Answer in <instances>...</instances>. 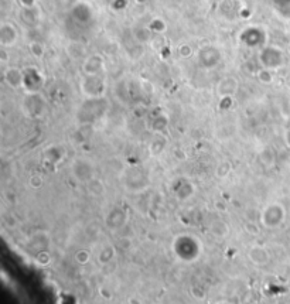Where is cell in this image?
<instances>
[{"label":"cell","instance_id":"26","mask_svg":"<svg viewBox=\"0 0 290 304\" xmlns=\"http://www.w3.org/2000/svg\"><path fill=\"white\" fill-rule=\"evenodd\" d=\"M75 262L78 265H87V263H90V260H91V253L87 250V249H79V250H76L75 252Z\"/></svg>","mask_w":290,"mask_h":304},{"label":"cell","instance_id":"11","mask_svg":"<svg viewBox=\"0 0 290 304\" xmlns=\"http://www.w3.org/2000/svg\"><path fill=\"white\" fill-rule=\"evenodd\" d=\"M221 61V53L218 48L207 46L201 48L199 53V64L205 70H213Z\"/></svg>","mask_w":290,"mask_h":304},{"label":"cell","instance_id":"14","mask_svg":"<svg viewBox=\"0 0 290 304\" xmlns=\"http://www.w3.org/2000/svg\"><path fill=\"white\" fill-rule=\"evenodd\" d=\"M104 68H105V61L99 54H92L91 57L84 61L82 65V71L85 75H99L102 74Z\"/></svg>","mask_w":290,"mask_h":304},{"label":"cell","instance_id":"12","mask_svg":"<svg viewBox=\"0 0 290 304\" xmlns=\"http://www.w3.org/2000/svg\"><path fill=\"white\" fill-rule=\"evenodd\" d=\"M72 176L75 177L76 181L82 182V184H87L91 181L92 179H95L92 164L84 159H78L72 163Z\"/></svg>","mask_w":290,"mask_h":304},{"label":"cell","instance_id":"8","mask_svg":"<svg viewBox=\"0 0 290 304\" xmlns=\"http://www.w3.org/2000/svg\"><path fill=\"white\" fill-rule=\"evenodd\" d=\"M241 43L248 48H262L266 44V33L260 27H248L239 36Z\"/></svg>","mask_w":290,"mask_h":304},{"label":"cell","instance_id":"16","mask_svg":"<svg viewBox=\"0 0 290 304\" xmlns=\"http://www.w3.org/2000/svg\"><path fill=\"white\" fill-rule=\"evenodd\" d=\"M4 82L13 89L21 88L23 87V70H18L15 67L7 68L4 71Z\"/></svg>","mask_w":290,"mask_h":304},{"label":"cell","instance_id":"3","mask_svg":"<svg viewBox=\"0 0 290 304\" xmlns=\"http://www.w3.org/2000/svg\"><path fill=\"white\" fill-rule=\"evenodd\" d=\"M108 102L104 98H90L78 110V119L88 125L98 121L107 110Z\"/></svg>","mask_w":290,"mask_h":304},{"label":"cell","instance_id":"40","mask_svg":"<svg viewBox=\"0 0 290 304\" xmlns=\"http://www.w3.org/2000/svg\"><path fill=\"white\" fill-rule=\"evenodd\" d=\"M139 3H145V1H146V0H138Z\"/></svg>","mask_w":290,"mask_h":304},{"label":"cell","instance_id":"22","mask_svg":"<svg viewBox=\"0 0 290 304\" xmlns=\"http://www.w3.org/2000/svg\"><path fill=\"white\" fill-rule=\"evenodd\" d=\"M87 191L92 197H101L105 194V184L95 177L90 182H87Z\"/></svg>","mask_w":290,"mask_h":304},{"label":"cell","instance_id":"31","mask_svg":"<svg viewBox=\"0 0 290 304\" xmlns=\"http://www.w3.org/2000/svg\"><path fill=\"white\" fill-rule=\"evenodd\" d=\"M213 232H214V235H218V236H225V235H228V227L224 222H217L213 227Z\"/></svg>","mask_w":290,"mask_h":304},{"label":"cell","instance_id":"9","mask_svg":"<svg viewBox=\"0 0 290 304\" xmlns=\"http://www.w3.org/2000/svg\"><path fill=\"white\" fill-rule=\"evenodd\" d=\"M71 17L78 26L88 27L91 26L92 20H93V10L88 3L79 1L71 9Z\"/></svg>","mask_w":290,"mask_h":304},{"label":"cell","instance_id":"2","mask_svg":"<svg viewBox=\"0 0 290 304\" xmlns=\"http://www.w3.org/2000/svg\"><path fill=\"white\" fill-rule=\"evenodd\" d=\"M286 221V208L280 202H271L268 204L259 214V222L263 228L276 229Z\"/></svg>","mask_w":290,"mask_h":304},{"label":"cell","instance_id":"7","mask_svg":"<svg viewBox=\"0 0 290 304\" xmlns=\"http://www.w3.org/2000/svg\"><path fill=\"white\" fill-rule=\"evenodd\" d=\"M21 109L30 118H41L46 113V101L40 93H27L23 101Z\"/></svg>","mask_w":290,"mask_h":304},{"label":"cell","instance_id":"27","mask_svg":"<svg viewBox=\"0 0 290 304\" xmlns=\"http://www.w3.org/2000/svg\"><path fill=\"white\" fill-rule=\"evenodd\" d=\"M229 173H231V164H229L228 161L219 163V164L217 166V168H215V176H217L218 179H225Z\"/></svg>","mask_w":290,"mask_h":304},{"label":"cell","instance_id":"13","mask_svg":"<svg viewBox=\"0 0 290 304\" xmlns=\"http://www.w3.org/2000/svg\"><path fill=\"white\" fill-rule=\"evenodd\" d=\"M248 259L255 266H266L271 260V253L265 246L254 245L248 249Z\"/></svg>","mask_w":290,"mask_h":304},{"label":"cell","instance_id":"23","mask_svg":"<svg viewBox=\"0 0 290 304\" xmlns=\"http://www.w3.org/2000/svg\"><path fill=\"white\" fill-rule=\"evenodd\" d=\"M259 161L260 164L263 166V167L266 168H271L275 166L276 163V153L273 149H271V147H266V149H263L259 154Z\"/></svg>","mask_w":290,"mask_h":304},{"label":"cell","instance_id":"20","mask_svg":"<svg viewBox=\"0 0 290 304\" xmlns=\"http://www.w3.org/2000/svg\"><path fill=\"white\" fill-rule=\"evenodd\" d=\"M115 258H116V248L110 243L104 245L99 250V253H98V262L101 265H108Z\"/></svg>","mask_w":290,"mask_h":304},{"label":"cell","instance_id":"37","mask_svg":"<svg viewBox=\"0 0 290 304\" xmlns=\"http://www.w3.org/2000/svg\"><path fill=\"white\" fill-rule=\"evenodd\" d=\"M130 245H132V239H130V238H123L122 236V238L118 241V246H119L121 249H129Z\"/></svg>","mask_w":290,"mask_h":304},{"label":"cell","instance_id":"25","mask_svg":"<svg viewBox=\"0 0 290 304\" xmlns=\"http://www.w3.org/2000/svg\"><path fill=\"white\" fill-rule=\"evenodd\" d=\"M164 147H166V139L159 135V136L156 137V139L152 142L149 150L152 153V156H157V154H160V153L163 152Z\"/></svg>","mask_w":290,"mask_h":304},{"label":"cell","instance_id":"33","mask_svg":"<svg viewBox=\"0 0 290 304\" xmlns=\"http://www.w3.org/2000/svg\"><path fill=\"white\" fill-rule=\"evenodd\" d=\"M31 54L36 55V57H43V53H44V48L40 46L38 43H33L30 46Z\"/></svg>","mask_w":290,"mask_h":304},{"label":"cell","instance_id":"4","mask_svg":"<svg viewBox=\"0 0 290 304\" xmlns=\"http://www.w3.org/2000/svg\"><path fill=\"white\" fill-rule=\"evenodd\" d=\"M259 62L262 68L275 71L285 64V54L277 47H262L259 51Z\"/></svg>","mask_w":290,"mask_h":304},{"label":"cell","instance_id":"36","mask_svg":"<svg viewBox=\"0 0 290 304\" xmlns=\"http://www.w3.org/2000/svg\"><path fill=\"white\" fill-rule=\"evenodd\" d=\"M126 6H127V0H115V1L112 3V9H115V10H118V12L123 10Z\"/></svg>","mask_w":290,"mask_h":304},{"label":"cell","instance_id":"6","mask_svg":"<svg viewBox=\"0 0 290 304\" xmlns=\"http://www.w3.org/2000/svg\"><path fill=\"white\" fill-rule=\"evenodd\" d=\"M44 85V76L43 74L34 68V67H27L23 70V89L26 93H38L40 89Z\"/></svg>","mask_w":290,"mask_h":304},{"label":"cell","instance_id":"19","mask_svg":"<svg viewBox=\"0 0 290 304\" xmlns=\"http://www.w3.org/2000/svg\"><path fill=\"white\" fill-rule=\"evenodd\" d=\"M194 193H196V187H194V184L190 181H183L176 190H174V194H176V197L179 198L180 201H187V199H190V198L194 196Z\"/></svg>","mask_w":290,"mask_h":304},{"label":"cell","instance_id":"32","mask_svg":"<svg viewBox=\"0 0 290 304\" xmlns=\"http://www.w3.org/2000/svg\"><path fill=\"white\" fill-rule=\"evenodd\" d=\"M43 179H41V176H31L30 180H29V184H30V187L33 188H41V185H43Z\"/></svg>","mask_w":290,"mask_h":304},{"label":"cell","instance_id":"39","mask_svg":"<svg viewBox=\"0 0 290 304\" xmlns=\"http://www.w3.org/2000/svg\"><path fill=\"white\" fill-rule=\"evenodd\" d=\"M285 140H286V144L290 147V130L286 132V136H285Z\"/></svg>","mask_w":290,"mask_h":304},{"label":"cell","instance_id":"5","mask_svg":"<svg viewBox=\"0 0 290 304\" xmlns=\"http://www.w3.org/2000/svg\"><path fill=\"white\" fill-rule=\"evenodd\" d=\"M107 89V84L102 74L99 75H85L81 82V91L90 99V98H102Z\"/></svg>","mask_w":290,"mask_h":304},{"label":"cell","instance_id":"15","mask_svg":"<svg viewBox=\"0 0 290 304\" xmlns=\"http://www.w3.org/2000/svg\"><path fill=\"white\" fill-rule=\"evenodd\" d=\"M17 40V30L13 23H1L0 26V44L3 48L13 46Z\"/></svg>","mask_w":290,"mask_h":304},{"label":"cell","instance_id":"34","mask_svg":"<svg viewBox=\"0 0 290 304\" xmlns=\"http://www.w3.org/2000/svg\"><path fill=\"white\" fill-rule=\"evenodd\" d=\"M231 107H232V96H222L219 109H229Z\"/></svg>","mask_w":290,"mask_h":304},{"label":"cell","instance_id":"10","mask_svg":"<svg viewBox=\"0 0 290 304\" xmlns=\"http://www.w3.org/2000/svg\"><path fill=\"white\" fill-rule=\"evenodd\" d=\"M127 222V213L121 207H113L105 216V225L109 231L116 232L122 229Z\"/></svg>","mask_w":290,"mask_h":304},{"label":"cell","instance_id":"21","mask_svg":"<svg viewBox=\"0 0 290 304\" xmlns=\"http://www.w3.org/2000/svg\"><path fill=\"white\" fill-rule=\"evenodd\" d=\"M238 88V82L234 78H224L219 85H218V92L222 96H232V93L236 91Z\"/></svg>","mask_w":290,"mask_h":304},{"label":"cell","instance_id":"1","mask_svg":"<svg viewBox=\"0 0 290 304\" xmlns=\"http://www.w3.org/2000/svg\"><path fill=\"white\" fill-rule=\"evenodd\" d=\"M171 250L174 256L181 262H196L201 255L202 248L196 236L190 233H181L174 238L171 243Z\"/></svg>","mask_w":290,"mask_h":304},{"label":"cell","instance_id":"18","mask_svg":"<svg viewBox=\"0 0 290 304\" xmlns=\"http://www.w3.org/2000/svg\"><path fill=\"white\" fill-rule=\"evenodd\" d=\"M50 243V238L47 235V232H36L33 233L29 239V245L31 249H36L37 252L46 250L47 245Z\"/></svg>","mask_w":290,"mask_h":304},{"label":"cell","instance_id":"28","mask_svg":"<svg viewBox=\"0 0 290 304\" xmlns=\"http://www.w3.org/2000/svg\"><path fill=\"white\" fill-rule=\"evenodd\" d=\"M258 79L259 82L268 85L273 81V75H272V71L271 70H266V68H262L259 72H258Z\"/></svg>","mask_w":290,"mask_h":304},{"label":"cell","instance_id":"24","mask_svg":"<svg viewBox=\"0 0 290 304\" xmlns=\"http://www.w3.org/2000/svg\"><path fill=\"white\" fill-rule=\"evenodd\" d=\"M168 118L166 115H159L152 123V129L156 133H162L167 129Z\"/></svg>","mask_w":290,"mask_h":304},{"label":"cell","instance_id":"35","mask_svg":"<svg viewBox=\"0 0 290 304\" xmlns=\"http://www.w3.org/2000/svg\"><path fill=\"white\" fill-rule=\"evenodd\" d=\"M179 54H180V57H183V58H188V57L191 55V48H190V46H187V44L180 46V48H179Z\"/></svg>","mask_w":290,"mask_h":304},{"label":"cell","instance_id":"30","mask_svg":"<svg viewBox=\"0 0 290 304\" xmlns=\"http://www.w3.org/2000/svg\"><path fill=\"white\" fill-rule=\"evenodd\" d=\"M149 30L154 31V33H162V31L166 30V24L163 20H159V18H154L150 21L149 24Z\"/></svg>","mask_w":290,"mask_h":304},{"label":"cell","instance_id":"38","mask_svg":"<svg viewBox=\"0 0 290 304\" xmlns=\"http://www.w3.org/2000/svg\"><path fill=\"white\" fill-rule=\"evenodd\" d=\"M20 4H21L24 9H33L34 4H36V0H20Z\"/></svg>","mask_w":290,"mask_h":304},{"label":"cell","instance_id":"17","mask_svg":"<svg viewBox=\"0 0 290 304\" xmlns=\"http://www.w3.org/2000/svg\"><path fill=\"white\" fill-rule=\"evenodd\" d=\"M64 157V152L60 146H50L47 147L43 153V160L44 163H48L50 166H55L58 164Z\"/></svg>","mask_w":290,"mask_h":304},{"label":"cell","instance_id":"29","mask_svg":"<svg viewBox=\"0 0 290 304\" xmlns=\"http://www.w3.org/2000/svg\"><path fill=\"white\" fill-rule=\"evenodd\" d=\"M50 260H51V256H50V253L47 250L37 252V255H36V263L38 266H46V265L50 263Z\"/></svg>","mask_w":290,"mask_h":304}]
</instances>
